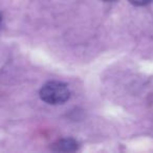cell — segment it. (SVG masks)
Segmentation results:
<instances>
[{"label": "cell", "mask_w": 153, "mask_h": 153, "mask_svg": "<svg viewBox=\"0 0 153 153\" xmlns=\"http://www.w3.org/2000/svg\"><path fill=\"white\" fill-rule=\"evenodd\" d=\"M104 1H111V0H104Z\"/></svg>", "instance_id": "5b68a950"}, {"label": "cell", "mask_w": 153, "mask_h": 153, "mask_svg": "<svg viewBox=\"0 0 153 153\" xmlns=\"http://www.w3.org/2000/svg\"><path fill=\"white\" fill-rule=\"evenodd\" d=\"M69 88L62 82H48L44 84L40 90L41 100L51 105L63 104L69 99Z\"/></svg>", "instance_id": "6da1fadb"}, {"label": "cell", "mask_w": 153, "mask_h": 153, "mask_svg": "<svg viewBox=\"0 0 153 153\" xmlns=\"http://www.w3.org/2000/svg\"><path fill=\"white\" fill-rule=\"evenodd\" d=\"M1 20H2V18H1V15H0V24H1Z\"/></svg>", "instance_id": "277c9868"}, {"label": "cell", "mask_w": 153, "mask_h": 153, "mask_svg": "<svg viewBox=\"0 0 153 153\" xmlns=\"http://www.w3.org/2000/svg\"><path fill=\"white\" fill-rule=\"evenodd\" d=\"M131 4L136 5V7H143V5H146L148 3H150L151 0H128Z\"/></svg>", "instance_id": "3957f363"}, {"label": "cell", "mask_w": 153, "mask_h": 153, "mask_svg": "<svg viewBox=\"0 0 153 153\" xmlns=\"http://www.w3.org/2000/svg\"><path fill=\"white\" fill-rule=\"evenodd\" d=\"M76 143L71 138H66V140H61L56 145V150L57 151H64V152H70L74 151L76 149Z\"/></svg>", "instance_id": "7a4b0ae2"}]
</instances>
